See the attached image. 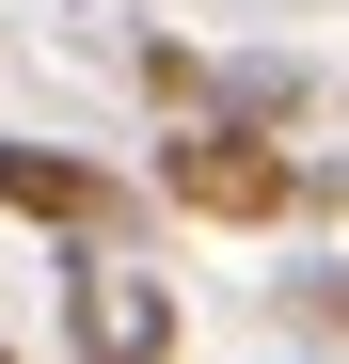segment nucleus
I'll use <instances>...</instances> for the list:
<instances>
[{"label": "nucleus", "instance_id": "obj_1", "mask_svg": "<svg viewBox=\"0 0 349 364\" xmlns=\"http://www.w3.org/2000/svg\"><path fill=\"white\" fill-rule=\"evenodd\" d=\"M159 191L191 206V222H286V143H254V127H174L159 143Z\"/></svg>", "mask_w": 349, "mask_h": 364}, {"label": "nucleus", "instance_id": "obj_2", "mask_svg": "<svg viewBox=\"0 0 349 364\" xmlns=\"http://www.w3.org/2000/svg\"><path fill=\"white\" fill-rule=\"evenodd\" d=\"M64 348L80 364H174V285L159 269H64Z\"/></svg>", "mask_w": 349, "mask_h": 364}, {"label": "nucleus", "instance_id": "obj_3", "mask_svg": "<svg viewBox=\"0 0 349 364\" xmlns=\"http://www.w3.org/2000/svg\"><path fill=\"white\" fill-rule=\"evenodd\" d=\"M0 206H16V222H64V237H111L143 191L95 174V159H64V143H0Z\"/></svg>", "mask_w": 349, "mask_h": 364}, {"label": "nucleus", "instance_id": "obj_4", "mask_svg": "<svg viewBox=\"0 0 349 364\" xmlns=\"http://www.w3.org/2000/svg\"><path fill=\"white\" fill-rule=\"evenodd\" d=\"M207 127H254V143L302 127V64H222V80H207Z\"/></svg>", "mask_w": 349, "mask_h": 364}, {"label": "nucleus", "instance_id": "obj_5", "mask_svg": "<svg viewBox=\"0 0 349 364\" xmlns=\"http://www.w3.org/2000/svg\"><path fill=\"white\" fill-rule=\"evenodd\" d=\"M286 317H302V333H349V269H286Z\"/></svg>", "mask_w": 349, "mask_h": 364}, {"label": "nucleus", "instance_id": "obj_6", "mask_svg": "<svg viewBox=\"0 0 349 364\" xmlns=\"http://www.w3.org/2000/svg\"><path fill=\"white\" fill-rule=\"evenodd\" d=\"M0 364H16V348H0Z\"/></svg>", "mask_w": 349, "mask_h": 364}]
</instances>
